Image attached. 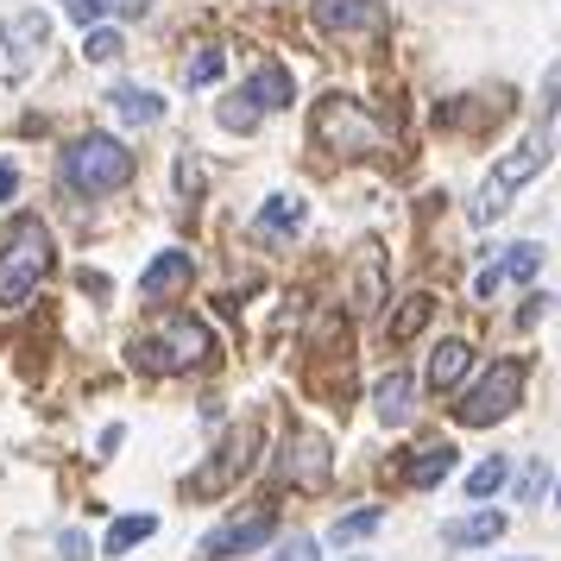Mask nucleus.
<instances>
[{"mask_svg":"<svg viewBox=\"0 0 561 561\" xmlns=\"http://www.w3.org/2000/svg\"><path fill=\"white\" fill-rule=\"evenodd\" d=\"M133 366L139 373H152V379H171V373H190V366H208L215 359V334L196 322V316H183V309H164L158 322L133 334Z\"/></svg>","mask_w":561,"mask_h":561,"instance_id":"nucleus-1","label":"nucleus"},{"mask_svg":"<svg viewBox=\"0 0 561 561\" xmlns=\"http://www.w3.org/2000/svg\"><path fill=\"white\" fill-rule=\"evenodd\" d=\"M309 133H316V146L334 152V158H379L385 139H391V127H385L379 114H366V107H359L354 95H341V89L316 102Z\"/></svg>","mask_w":561,"mask_h":561,"instance_id":"nucleus-2","label":"nucleus"},{"mask_svg":"<svg viewBox=\"0 0 561 561\" xmlns=\"http://www.w3.org/2000/svg\"><path fill=\"white\" fill-rule=\"evenodd\" d=\"M51 272V228L38 215H20L13 233L0 240V309H20Z\"/></svg>","mask_w":561,"mask_h":561,"instance_id":"nucleus-3","label":"nucleus"},{"mask_svg":"<svg viewBox=\"0 0 561 561\" xmlns=\"http://www.w3.org/2000/svg\"><path fill=\"white\" fill-rule=\"evenodd\" d=\"M127 183H133V152L107 133H82L64 152V190H77V196H114Z\"/></svg>","mask_w":561,"mask_h":561,"instance_id":"nucleus-4","label":"nucleus"},{"mask_svg":"<svg viewBox=\"0 0 561 561\" xmlns=\"http://www.w3.org/2000/svg\"><path fill=\"white\" fill-rule=\"evenodd\" d=\"M524 379H530V366H524V359H499V366H492V373H485V379L455 404V423H460V430L505 423L511 410H517V398H524Z\"/></svg>","mask_w":561,"mask_h":561,"instance_id":"nucleus-5","label":"nucleus"},{"mask_svg":"<svg viewBox=\"0 0 561 561\" xmlns=\"http://www.w3.org/2000/svg\"><path fill=\"white\" fill-rule=\"evenodd\" d=\"M549 171V139H530V146H517V152H505L499 164H492V178L480 183V203H473V221L480 228H492L499 215L511 208V190H524L530 178H542Z\"/></svg>","mask_w":561,"mask_h":561,"instance_id":"nucleus-6","label":"nucleus"},{"mask_svg":"<svg viewBox=\"0 0 561 561\" xmlns=\"http://www.w3.org/2000/svg\"><path fill=\"white\" fill-rule=\"evenodd\" d=\"M253 455H259V423H240V430H233L228 442H221V448H215V455L183 480V492H190V499H221L233 480H247Z\"/></svg>","mask_w":561,"mask_h":561,"instance_id":"nucleus-7","label":"nucleus"},{"mask_svg":"<svg viewBox=\"0 0 561 561\" xmlns=\"http://www.w3.org/2000/svg\"><path fill=\"white\" fill-rule=\"evenodd\" d=\"M278 473L297 485V492H329V480H334L329 435L322 430H290L284 435V448H278Z\"/></svg>","mask_w":561,"mask_h":561,"instance_id":"nucleus-8","label":"nucleus"},{"mask_svg":"<svg viewBox=\"0 0 561 561\" xmlns=\"http://www.w3.org/2000/svg\"><path fill=\"white\" fill-rule=\"evenodd\" d=\"M278 530V511L272 505H253L247 517H228L221 530L203 536V561H233V556H253L265 536Z\"/></svg>","mask_w":561,"mask_h":561,"instance_id":"nucleus-9","label":"nucleus"},{"mask_svg":"<svg viewBox=\"0 0 561 561\" xmlns=\"http://www.w3.org/2000/svg\"><path fill=\"white\" fill-rule=\"evenodd\" d=\"M391 297V265H385V247L379 240H366L354 253V284H347V304H354V316H373V309Z\"/></svg>","mask_w":561,"mask_h":561,"instance_id":"nucleus-10","label":"nucleus"},{"mask_svg":"<svg viewBox=\"0 0 561 561\" xmlns=\"http://www.w3.org/2000/svg\"><path fill=\"white\" fill-rule=\"evenodd\" d=\"M385 26V0H316V32L329 38H354V32Z\"/></svg>","mask_w":561,"mask_h":561,"instance_id":"nucleus-11","label":"nucleus"},{"mask_svg":"<svg viewBox=\"0 0 561 561\" xmlns=\"http://www.w3.org/2000/svg\"><path fill=\"white\" fill-rule=\"evenodd\" d=\"M190 278H196V259L183 253V247H171V253H158L146 272H139V297L146 304H171L178 290H190Z\"/></svg>","mask_w":561,"mask_h":561,"instance_id":"nucleus-12","label":"nucleus"},{"mask_svg":"<svg viewBox=\"0 0 561 561\" xmlns=\"http://www.w3.org/2000/svg\"><path fill=\"white\" fill-rule=\"evenodd\" d=\"M536 272H542V247H530V240H524V247H505V259H499V265H485L480 278H473V290H480V304H492L505 284H524V278H536Z\"/></svg>","mask_w":561,"mask_h":561,"instance_id":"nucleus-13","label":"nucleus"},{"mask_svg":"<svg viewBox=\"0 0 561 561\" xmlns=\"http://www.w3.org/2000/svg\"><path fill=\"white\" fill-rule=\"evenodd\" d=\"M0 45H7V57H13V64H32V57L45 51V45H51V20H45V13H7V20H0Z\"/></svg>","mask_w":561,"mask_h":561,"instance_id":"nucleus-14","label":"nucleus"},{"mask_svg":"<svg viewBox=\"0 0 561 561\" xmlns=\"http://www.w3.org/2000/svg\"><path fill=\"white\" fill-rule=\"evenodd\" d=\"M448 473H455V442H423V448H410V460H404V485L430 492V485H442Z\"/></svg>","mask_w":561,"mask_h":561,"instance_id":"nucleus-15","label":"nucleus"},{"mask_svg":"<svg viewBox=\"0 0 561 561\" xmlns=\"http://www.w3.org/2000/svg\"><path fill=\"white\" fill-rule=\"evenodd\" d=\"M505 536V511H473V517H455V524H442V542L448 549H480V542H499Z\"/></svg>","mask_w":561,"mask_h":561,"instance_id":"nucleus-16","label":"nucleus"},{"mask_svg":"<svg viewBox=\"0 0 561 561\" xmlns=\"http://www.w3.org/2000/svg\"><path fill=\"white\" fill-rule=\"evenodd\" d=\"M240 95H247L259 114H278V107H290L297 82H290V70H284V64H265L259 77H247V89H240Z\"/></svg>","mask_w":561,"mask_h":561,"instance_id":"nucleus-17","label":"nucleus"},{"mask_svg":"<svg viewBox=\"0 0 561 561\" xmlns=\"http://www.w3.org/2000/svg\"><path fill=\"white\" fill-rule=\"evenodd\" d=\"M410 398H416L410 373H398V366H391V373L373 385V410H379V423H391V430H398V423H410Z\"/></svg>","mask_w":561,"mask_h":561,"instance_id":"nucleus-18","label":"nucleus"},{"mask_svg":"<svg viewBox=\"0 0 561 561\" xmlns=\"http://www.w3.org/2000/svg\"><path fill=\"white\" fill-rule=\"evenodd\" d=\"M107 102H114V114H121L127 127H158V121H164V102H158L152 89H133V82H121Z\"/></svg>","mask_w":561,"mask_h":561,"instance_id":"nucleus-19","label":"nucleus"},{"mask_svg":"<svg viewBox=\"0 0 561 561\" xmlns=\"http://www.w3.org/2000/svg\"><path fill=\"white\" fill-rule=\"evenodd\" d=\"M467 359H473L467 341H442V347L430 354V391H455L460 373H467Z\"/></svg>","mask_w":561,"mask_h":561,"instance_id":"nucleus-20","label":"nucleus"},{"mask_svg":"<svg viewBox=\"0 0 561 561\" xmlns=\"http://www.w3.org/2000/svg\"><path fill=\"white\" fill-rule=\"evenodd\" d=\"M430 316H435V297H423V290H416V297H404V309H398V316L385 322V341H391V347L416 341V329H423Z\"/></svg>","mask_w":561,"mask_h":561,"instance_id":"nucleus-21","label":"nucleus"},{"mask_svg":"<svg viewBox=\"0 0 561 561\" xmlns=\"http://www.w3.org/2000/svg\"><path fill=\"white\" fill-rule=\"evenodd\" d=\"M309 221L304 196H272V203L259 208V233H297Z\"/></svg>","mask_w":561,"mask_h":561,"instance_id":"nucleus-22","label":"nucleus"},{"mask_svg":"<svg viewBox=\"0 0 561 561\" xmlns=\"http://www.w3.org/2000/svg\"><path fill=\"white\" fill-rule=\"evenodd\" d=\"M152 530H158V517H152V511H139V517H121V524L107 530L102 556H127V549H139V542H146Z\"/></svg>","mask_w":561,"mask_h":561,"instance_id":"nucleus-23","label":"nucleus"},{"mask_svg":"<svg viewBox=\"0 0 561 561\" xmlns=\"http://www.w3.org/2000/svg\"><path fill=\"white\" fill-rule=\"evenodd\" d=\"M505 480H511V460H505V455L480 460V467L467 473V499H492V492H499V485H505Z\"/></svg>","mask_w":561,"mask_h":561,"instance_id":"nucleus-24","label":"nucleus"},{"mask_svg":"<svg viewBox=\"0 0 561 561\" xmlns=\"http://www.w3.org/2000/svg\"><path fill=\"white\" fill-rule=\"evenodd\" d=\"M385 524V511L379 505H359V511H347V517H334V542H359V536H373Z\"/></svg>","mask_w":561,"mask_h":561,"instance_id":"nucleus-25","label":"nucleus"},{"mask_svg":"<svg viewBox=\"0 0 561 561\" xmlns=\"http://www.w3.org/2000/svg\"><path fill=\"white\" fill-rule=\"evenodd\" d=\"M121 51H127V38H121V32H107V26H95L89 38H82V57H89V64H114Z\"/></svg>","mask_w":561,"mask_h":561,"instance_id":"nucleus-26","label":"nucleus"},{"mask_svg":"<svg viewBox=\"0 0 561 561\" xmlns=\"http://www.w3.org/2000/svg\"><path fill=\"white\" fill-rule=\"evenodd\" d=\"M215 114H221V127H228V133H253V127H259V107L247 102V95H228Z\"/></svg>","mask_w":561,"mask_h":561,"instance_id":"nucleus-27","label":"nucleus"},{"mask_svg":"<svg viewBox=\"0 0 561 561\" xmlns=\"http://www.w3.org/2000/svg\"><path fill=\"white\" fill-rule=\"evenodd\" d=\"M215 77H221V51H215V45H196V57L183 64V82L203 89V82H215Z\"/></svg>","mask_w":561,"mask_h":561,"instance_id":"nucleus-28","label":"nucleus"},{"mask_svg":"<svg viewBox=\"0 0 561 561\" xmlns=\"http://www.w3.org/2000/svg\"><path fill=\"white\" fill-rule=\"evenodd\" d=\"M536 114H542V127L561 114V57L549 64V77H542V102H536Z\"/></svg>","mask_w":561,"mask_h":561,"instance_id":"nucleus-29","label":"nucleus"},{"mask_svg":"<svg viewBox=\"0 0 561 561\" xmlns=\"http://www.w3.org/2000/svg\"><path fill=\"white\" fill-rule=\"evenodd\" d=\"M542 492H549V467H542V460H536L530 473H524V480H517V505H536V499H542Z\"/></svg>","mask_w":561,"mask_h":561,"instance_id":"nucleus-30","label":"nucleus"},{"mask_svg":"<svg viewBox=\"0 0 561 561\" xmlns=\"http://www.w3.org/2000/svg\"><path fill=\"white\" fill-rule=\"evenodd\" d=\"M272 561H322L316 556V542H309V536H290V542H278V556Z\"/></svg>","mask_w":561,"mask_h":561,"instance_id":"nucleus-31","label":"nucleus"},{"mask_svg":"<svg viewBox=\"0 0 561 561\" xmlns=\"http://www.w3.org/2000/svg\"><path fill=\"white\" fill-rule=\"evenodd\" d=\"M57 549H64V561H89V536H82V530H64V536H57Z\"/></svg>","mask_w":561,"mask_h":561,"instance_id":"nucleus-32","label":"nucleus"},{"mask_svg":"<svg viewBox=\"0 0 561 561\" xmlns=\"http://www.w3.org/2000/svg\"><path fill=\"white\" fill-rule=\"evenodd\" d=\"M107 13V0H70V20H82V26H95Z\"/></svg>","mask_w":561,"mask_h":561,"instance_id":"nucleus-33","label":"nucleus"},{"mask_svg":"<svg viewBox=\"0 0 561 561\" xmlns=\"http://www.w3.org/2000/svg\"><path fill=\"white\" fill-rule=\"evenodd\" d=\"M542 309H549V297H524V309H517V322H524V329H536V322H542Z\"/></svg>","mask_w":561,"mask_h":561,"instance_id":"nucleus-34","label":"nucleus"},{"mask_svg":"<svg viewBox=\"0 0 561 561\" xmlns=\"http://www.w3.org/2000/svg\"><path fill=\"white\" fill-rule=\"evenodd\" d=\"M13 190H20V178H13V164H0V203H7Z\"/></svg>","mask_w":561,"mask_h":561,"instance_id":"nucleus-35","label":"nucleus"},{"mask_svg":"<svg viewBox=\"0 0 561 561\" xmlns=\"http://www.w3.org/2000/svg\"><path fill=\"white\" fill-rule=\"evenodd\" d=\"M121 7H127V13H146V7H152V0H121Z\"/></svg>","mask_w":561,"mask_h":561,"instance_id":"nucleus-36","label":"nucleus"},{"mask_svg":"<svg viewBox=\"0 0 561 561\" xmlns=\"http://www.w3.org/2000/svg\"><path fill=\"white\" fill-rule=\"evenodd\" d=\"M556 499H561V492H556Z\"/></svg>","mask_w":561,"mask_h":561,"instance_id":"nucleus-37","label":"nucleus"}]
</instances>
